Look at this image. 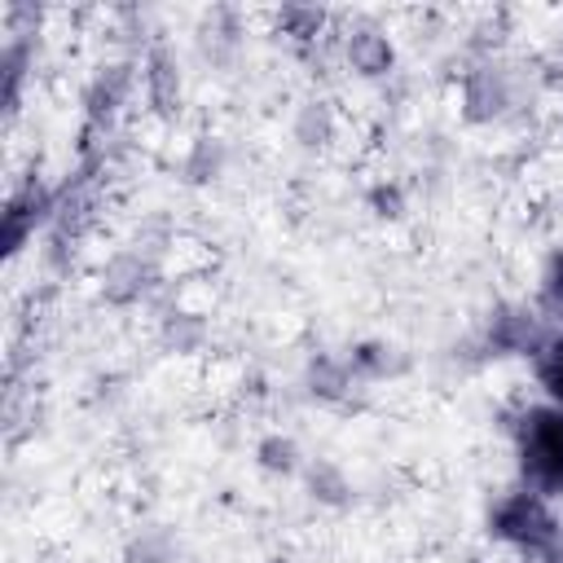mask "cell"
Returning a JSON list of instances; mask_svg holds the SVG:
<instances>
[{
  "label": "cell",
  "instance_id": "1",
  "mask_svg": "<svg viewBox=\"0 0 563 563\" xmlns=\"http://www.w3.org/2000/svg\"><path fill=\"white\" fill-rule=\"evenodd\" d=\"M497 528H501V537H510L519 545H541V541L554 537V519L545 515V506L537 497H510V501H501Z\"/></svg>",
  "mask_w": 563,
  "mask_h": 563
},
{
  "label": "cell",
  "instance_id": "2",
  "mask_svg": "<svg viewBox=\"0 0 563 563\" xmlns=\"http://www.w3.org/2000/svg\"><path fill=\"white\" fill-rule=\"evenodd\" d=\"M343 57H347V66H352L361 79H383V75H391V66H396V44H391L383 31H374V26H361V31H347Z\"/></svg>",
  "mask_w": 563,
  "mask_h": 563
},
{
  "label": "cell",
  "instance_id": "3",
  "mask_svg": "<svg viewBox=\"0 0 563 563\" xmlns=\"http://www.w3.org/2000/svg\"><path fill=\"white\" fill-rule=\"evenodd\" d=\"M501 106H506V88H501V79L493 75V70H466V79H462V92H457V110H462V119L466 123H488V119H497L501 114Z\"/></svg>",
  "mask_w": 563,
  "mask_h": 563
},
{
  "label": "cell",
  "instance_id": "4",
  "mask_svg": "<svg viewBox=\"0 0 563 563\" xmlns=\"http://www.w3.org/2000/svg\"><path fill=\"white\" fill-rule=\"evenodd\" d=\"M303 488H308V497H312L317 506H330V510L352 506V479H347V471H343L339 462H330V457H312V462L303 466Z\"/></svg>",
  "mask_w": 563,
  "mask_h": 563
},
{
  "label": "cell",
  "instance_id": "5",
  "mask_svg": "<svg viewBox=\"0 0 563 563\" xmlns=\"http://www.w3.org/2000/svg\"><path fill=\"white\" fill-rule=\"evenodd\" d=\"M145 97L158 114H172L180 106V66L167 48H154L145 62Z\"/></svg>",
  "mask_w": 563,
  "mask_h": 563
},
{
  "label": "cell",
  "instance_id": "6",
  "mask_svg": "<svg viewBox=\"0 0 563 563\" xmlns=\"http://www.w3.org/2000/svg\"><path fill=\"white\" fill-rule=\"evenodd\" d=\"M339 136V114L330 101H303L299 114H295V141L308 145V150H321Z\"/></svg>",
  "mask_w": 563,
  "mask_h": 563
},
{
  "label": "cell",
  "instance_id": "7",
  "mask_svg": "<svg viewBox=\"0 0 563 563\" xmlns=\"http://www.w3.org/2000/svg\"><path fill=\"white\" fill-rule=\"evenodd\" d=\"M101 290H106V299H114V303L136 299V295L145 290V264H141L136 255H114V260L106 264V273H101Z\"/></svg>",
  "mask_w": 563,
  "mask_h": 563
},
{
  "label": "cell",
  "instance_id": "8",
  "mask_svg": "<svg viewBox=\"0 0 563 563\" xmlns=\"http://www.w3.org/2000/svg\"><path fill=\"white\" fill-rule=\"evenodd\" d=\"M303 453H299V444H295V435H282V431H268L260 444H255V462H260V471H268V475H295L303 462H299Z\"/></svg>",
  "mask_w": 563,
  "mask_h": 563
},
{
  "label": "cell",
  "instance_id": "9",
  "mask_svg": "<svg viewBox=\"0 0 563 563\" xmlns=\"http://www.w3.org/2000/svg\"><path fill=\"white\" fill-rule=\"evenodd\" d=\"M347 383H352V369L343 361H334V356H317L308 365V391L317 400H339L347 391Z\"/></svg>",
  "mask_w": 563,
  "mask_h": 563
},
{
  "label": "cell",
  "instance_id": "10",
  "mask_svg": "<svg viewBox=\"0 0 563 563\" xmlns=\"http://www.w3.org/2000/svg\"><path fill=\"white\" fill-rule=\"evenodd\" d=\"M220 167H224V145L216 136H198L194 150H189V158H185V176L202 185V180H216Z\"/></svg>",
  "mask_w": 563,
  "mask_h": 563
},
{
  "label": "cell",
  "instance_id": "11",
  "mask_svg": "<svg viewBox=\"0 0 563 563\" xmlns=\"http://www.w3.org/2000/svg\"><path fill=\"white\" fill-rule=\"evenodd\" d=\"M365 207H369L378 220L396 224V220H405V211H409V198H405V189H400L396 180H374V185L365 189Z\"/></svg>",
  "mask_w": 563,
  "mask_h": 563
},
{
  "label": "cell",
  "instance_id": "12",
  "mask_svg": "<svg viewBox=\"0 0 563 563\" xmlns=\"http://www.w3.org/2000/svg\"><path fill=\"white\" fill-rule=\"evenodd\" d=\"M277 22H286L295 40H312V35L321 31L325 13H321V9H299V4H286V9L277 13Z\"/></svg>",
  "mask_w": 563,
  "mask_h": 563
},
{
  "label": "cell",
  "instance_id": "13",
  "mask_svg": "<svg viewBox=\"0 0 563 563\" xmlns=\"http://www.w3.org/2000/svg\"><path fill=\"white\" fill-rule=\"evenodd\" d=\"M163 330H167V339H172V343H176L180 352H189V347H194V343L202 339V321H198L194 312H172Z\"/></svg>",
  "mask_w": 563,
  "mask_h": 563
},
{
  "label": "cell",
  "instance_id": "14",
  "mask_svg": "<svg viewBox=\"0 0 563 563\" xmlns=\"http://www.w3.org/2000/svg\"><path fill=\"white\" fill-rule=\"evenodd\" d=\"M545 383H550L554 396H563V343H554V352L545 361Z\"/></svg>",
  "mask_w": 563,
  "mask_h": 563
}]
</instances>
